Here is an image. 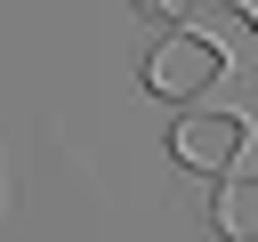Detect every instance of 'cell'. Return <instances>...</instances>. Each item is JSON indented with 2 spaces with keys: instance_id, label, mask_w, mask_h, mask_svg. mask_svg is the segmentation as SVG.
I'll return each instance as SVG.
<instances>
[{
  "instance_id": "cell-4",
  "label": "cell",
  "mask_w": 258,
  "mask_h": 242,
  "mask_svg": "<svg viewBox=\"0 0 258 242\" xmlns=\"http://www.w3.org/2000/svg\"><path fill=\"white\" fill-rule=\"evenodd\" d=\"M194 8L202 0H137V16H153V24H194Z\"/></svg>"
},
{
  "instance_id": "cell-1",
  "label": "cell",
  "mask_w": 258,
  "mask_h": 242,
  "mask_svg": "<svg viewBox=\"0 0 258 242\" xmlns=\"http://www.w3.org/2000/svg\"><path fill=\"white\" fill-rule=\"evenodd\" d=\"M226 73H234V56H226V40L202 32V24H169V32L153 40V56H145V89L169 97V105H202Z\"/></svg>"
},
{
  "instance_id": "cell-3",
  "label": "cell",
  "mask_w": 258,
  "mask_h": 242,
  "mask_svg": "<svg viewBox=\"0 0 258 242\" xmlns=\"http://www.w3.org/2000/svg\"><path fill=\"white\" fill-rule=\"evenodd\" d=\"M210 234L218 242H258V169H226L218 194H210Z\"/></svg>"
},
{
  "instance_id": "cell-2",
  "label": "cell",
  "mask_w": 258,
  "mask_h": 242,
  "mask_svg": "<svg viewBox=\"0 0 258 242\" xmlns=\"http://www.w3.org/2000/svg\"><path fill=\"white\" fill-rule=\"evenodd\" d=\"M242 145H250V121H242V113H210V105H194V113L169 129V161L194 169V177H226V169L242 161Z\"/></svg>"
}]
</instances>
